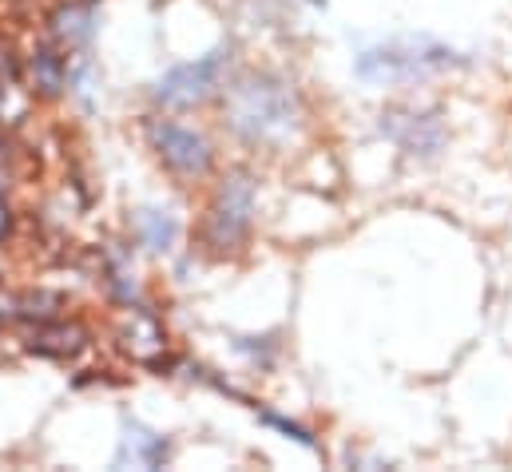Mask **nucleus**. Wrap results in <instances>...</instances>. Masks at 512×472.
Returning <instances> with one entry per match:
<instances>
[{
	"label": "nucleus",
	"mask_w": 512,
	"mask_h": 472,
	"mask_svg": "<svg viewBox=\"0 0 512 472\" xmlns=\"http://www.w3.org/2000/svg\"><path fill=\"white\" fill-rule=\"evenodd\" d=\"M251 215H255V183H251V175H231V179H223V187L211 203L207 235L219 250H231L247 238Z\"/></svg>",
	"instance_id": "obj_3"
},
{
	"label": "nucleus",
	"mask_w": 512,
	"mask_h": 472,
	"mask_svg": "<svg viewBox=\"0 0 512 472\" xmlns=\"http://www.w3.org/2000/svg\"><path fill=\"white\" fill-rule=\"evenodd\" d=\"M8 231H12V211H8V203L0 199V242L8 238Z\"/></svg>",
	"instance_id": "obj_14"
},
{
	"label": "nucleus",
	"mask_w": 512,
	"mask_h": 472,
	"mask_svg": "<svg viewBox=\"0 0 512 472\" xmlns=\"http://www.w3.org/2000/svg\"><path fill=\"white\" fill-rule=\"evenodd\" d=\"M227 60H231V52H211V56H203V60H195V64L171 68V72L159 80V88H155L159 104H167V108H191V104L207 100V96L215 92V84H219Z\"/></svg>",
	"instance_id": "obj_4"
},
{
	"label": "nucleus",
	"mask_w": 512,
	"mask_h": 472,
	"mask_svg": "<svg viewBox=\"0 0 512 472\" xmlns=\"http://www.w3.org/2000/svg\"><path fill=\"white\" fill-rule=\"evenodd\" d=\"M262 421H266V425H274V429H282V433H290V437H294V441H302L306 449H314V437H310L306 429H298V425H290V421H282V417H274V413H262Z\"/></svg>",
	"instance_id": "obj_13"
},
{
	"label": "nucleus",
	"mask_w": 512,
	"mask_h": 472,
	"mask_svg": "<svg viewBox=\"0 0 512 472\" xmlns=\"http://www.w3.org/2000/svg\"><path fill=\"white\" fill-rule=\"evenodd\" d=\"M64 80H68V72H64L60 52L56 48H36L32 52V84H36V92L52 100V96L64 92Z\"/></svg>",
	"instance_id": "obj_10"
},
{
	"label": "nucleus",
	"mask_w": 512,
	"mask_h": 472,
	"mask_svg": "<svg viewBox=\"0 0 512 472\" xmlns=\"http://www.w3.org/2000/svg\"><path fill=\"white\" fill-rule=\"evenodd\" d=\"M310 4H326V0H310Z\"/></svg>",
	"instance_id": "obj_15"
},
{
	"label": "nucleus",
	"mask_w": 512,
	"mask_h": 472,
	"mask_svg": "<svg viewBox=\"0 0 512 472\" xmlns=\"http://www.w3.org/2000/svg\"><path fill=\"white\" fill-rule=\"evenodd\" d=\"M227 123L251 143H282L298 131V96L274 76H247L227 96Z\"/></svg>",
	"instance_id": "obj_1"
},
{
	"label": "nucleus",
	"mask_w": 512,
	"mask_h": 472,
	"mask_svg": "<svg viewBox=\"0 0 512 472\" xmlns=\"http://www.w3.org/2000/svg\"><path fill=\"white\" fill-rule=\"evenodd\" d=\"M135 227H139V238H143L147 250H171V242H175V223H171L167 215H159V211H139Z\"/></svg>",
	"instance_id": "obj_11"
},
{
	"label": "nucleus",
	"mask_w": 512,
	"mask_h": 472,
	"mask_svg": "<svg viewBox=\"0 0 512 472\" xmlns=\"http://www.w3.org/2000/svg\"><path fill=\"white\" fill-rule=\"evenodd\" d=\"M151 143H155L163 167H171V171L183 175V179H195V175H203V171L211 167V147H207V139H203L199 131H191V127L155 123V127H151Z\"/></svg>",
	"instance_id": "obj_5"
},
{
	"label": "nucleus",
	"mask_w": 512,
	"mask_h": 472,
	"mask_svg": "<svg viewBox=\"0 0 512 472\" xmlns=\"http://www.w3.org/2000/svg\"><path fill=\"white\" fill-rule=\"evenodd\" d=\"M382 131L409 155H437L441 143H445V123L437 112H385Z\"/></svg>",
	"instance_id": "obj_6"
},
{
	"label": "nucleus",
	"mask_w": 512,
	"mask_h": 472,
	"mask_svg": "<svg viewBox=\"0 0 512 472\" xmlns=\"http://www.w3.org/2000/svg\"><path fill=\"white\" fill-rule=\"evenodd\" d=\"M60 306H64V298L60 294H28V298H20V314L24 318H40V322H56L60 318Z\"/></svg>",
	"instance_id": "obj_12"
},
{
	"label": "nucleus",
	"mask_w": 512,
	"mask_h": 472,
	"mask_svg": "<svg viewBox=\"0 0 512 472\" xmlns=\"http://www.w3.org/2000/svg\"><path fill=\"white\" fill-rule=\"evenodd\" d=\"M167 437L143 429V425H128L124 441H120V465H135V469H163L167 465Z\"/></svg>",
	"instance_id": "obj_8"
},
{
	"label": "nucleus",
	"mask_w": 512,
	"mask_h": 472,
	"mask_svg": "<svg viewBox=\"0 0 512 472\" xmlns=\"http://www.w3.org/2000/svg\"><path fill=\"white\" fill-rule=\"evenodd\" d=\"M461 64H465V56L441 40L401 36V40H385L378 48H366L358 56V76L370 84H409V80H425L433 72L461 68Z\"/></svg>",
	"instance_id": "obj_2"
},
{
	"label": "nucleus",
	"mask_w": 512,
	"mask_h": 472,
	"mask_svg": "<svg viewBox=\"0 0 512 472\" xmlns=\"http://www.w3.org/2000/svg\"><path fill=\"white\" fill-rule=\"evenodd\" d=\"M163 342H167V334H163V326H159L155 314H147V310H128V318L120 322V346H124L131 357L155 361V357L163 354Z\"/></svg>",
	"instance_id": "obj_7"
},
{
	"label": "nucleus",
	"mask_w": 512,
	"mask_h": 472,
	"mask_svg": "<svg viewBox=\"0 0 512 472\" xmlns=\"http://www.w3.org/2000/svg\"><path fill=\"white\" fill-rule=\"evenodd\" d=\"M88 346V330L76 322H56L32 338V350L44 357H76Z\"/></svg>",
	"instance_id": "obj_9"
}]
</instances>
